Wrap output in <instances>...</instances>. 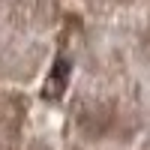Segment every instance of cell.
Masks as SVG:
<instances>
[{"instance_id": "obj_1", "label": "cell", "mask_w": 150, "mask_h": 150, "mask_svg": "<svg viewBox=\"0 0 150 150\" xmlns=\"http://www.w3.org/2000/svg\"><path fill=\"white\" fill-rule=\"evenodd\" d=\"M69 60L60 54L57 60H54V66H51V72H48V78H45V87H42V96L45 99H60L63 96V90H66V81H69Z\"/></svg>"}]
</instances>
